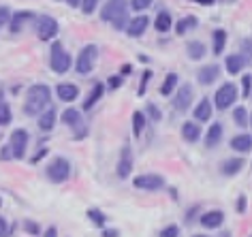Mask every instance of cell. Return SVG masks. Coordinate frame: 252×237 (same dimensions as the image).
Here are the masks:
<instances>
[{"label":"cell","instance_id":"obj_1","mask_svg":"<svg viewBox=\"0 0 252 237\" xmlns=\"http://www.w3.org/2000/svg\"><path fill=\"white\" fill-rule=\"evenodd\" d=\"M100 20L109 22L116 30H126L128 26V0H107L100 11Z\"/></svg>","mask_w":252,"mask_h":237},{"label":"cell","instance_id":"obj_2","mask_svg":"<svg viewBox=\"0 0 252 237\" xmlns=\"http://www.w3.org/2000/svg\"><path fill=\"white\" fill-rule=\"evenodd\" d=\"M49 101H52V90H49L45 84H36L28 90L26 103H24V111H26L28 116H39L49 105Z\"/></svg>","mask_w":252,"mask_h":237},{"label":"cell","instance_id":"obj_3","mask_svg":"<svg viewBox=\"0 0 252 237\" xmlns=\"http://www.w3.org/2000/svg\"><path fill=\"white\" fill-rule=\"evenodd\" d=\"M71 62H73L71 60V54L66 52L62 43L56 41L54 45H52V54H49V64H52V71L58 73V75L66 73L68 68H71Z\"/></svg>","mask_w":252,"mask_h":237},{"label":"cell","instance_id":"obj_4","mask_svg":"<svg viewBox=\"0 0 252 237\" xmlns=\"http://www.w3.org/2000/svg\"><path fill=\"white\" fill-rule=\"evenodd\" d=\"M96 58H98V47L94 45V43H90V45H86V47L79 52L77 62H75V71H77L79 75L92 73L94 64H96Z\"/></svg>","mask_w":252,"mask_h":237},{"label":"cell","instance_id":"obj_5","mask_svg":"<svg viewBox=\"0 0 252 237\" xmlns=\"http://www.w3.org/2000/svg\"><path fill=\"white\" fill-rule=\"evenodd\" d=\"M68 176H71V163H68L66 158L58 156V158H54L52 163H49V167H47V178L52 179L54 184L66 182Z\"/></svg>","mask_w":252,"mask_h":237},{"label":"cell","instance_id":"obj_6","mask_svg":"<svg viewBox=\"0 0 252 237\" xmlns=\"http://www.w3.org/2000/svg\"><path fill=\"white\" fill-rule=\"evenodd\" d=\"M34 26H36V36L41 41H52L58 34V22L49 15H36L34 17Z\"/></svg>","mask_w":252,"mask_h":237},{"label":"cell","instance_id":"obj_7","mask_svg":"<svg viewBox=\"0 0 252 237\" xmlns=\"http://www.w3.org/2000/svg\"><path fill=\"white\" fill-rule=\"evenodd\" d=\"M216 107L220 109V111H224V109H229L233 103L237 101V86L235 84H231V82H226V84H222L220 88L216 90Z\"/></svg>","mask_w":252,"mask_h":237},{"label":"cell","instance_id":"obj_8","mask_svg":"<svg viewBox=\"0 0 252 237\" xmlns=\"http://www.w3.org/2000/svg\"><path fill=\"white\" fill-rule=\"evenodd\" d=\"M133 186L139 190H162L165 188V178L158 176V173H143V176H137L133 179Z\"/></svg>","mask_w":252,"mask_h":237},{"label":"cell","instance_id":"obj_9","mask_svg":"<svg viewBox=\"0 0 252 237\" xmlns=\"http://www.w3.org/2000/svg\"><path fill=\"white\" fill-rule=\"evenodd\" d=\"M62 122H64L66 126L73 128L75 139H84V137H86L88 128H86V124H84V118H81V111H77V109H66L64 114H62Z\"/></svg>","mask_w":252,"mask_h":237},{"label":"cell","instance_id":"obj_10","mask_svg":"<svg viewBox=\"0 0 252 237\" xmlns=\"http://www.w3.org/2000/svg\"><path fill=\"white\" fill-rule=\"evenodd\" d=\"M26 148H28V133L24 128L13 130L11 143H9L11 156H13V158H24V156H26Z\"/></svg>","mask_w":252,"mask_h":237},{"label":"cell","instance_id":"obj_11","mask_svg":"<svg viewBox=\"0 0 252 237\" xmlns=\"http://www.w3.org/2000/svg\"><path fill=\"white\" fill-rule=\"evenodd\" d=\"M192 98H194V88L190 84H182L173 96V107L178 111H188L192 105Z\"/></svg>","mask_w":252,"mask_h":237},{"label":"cell","instance_id":"obj_12","mask_svg":"<svg viewBox=\"0 0 252 237\" xmlns=\"http://www.w3.org/2000/svg\"><path fill=\"white\" fill-rule=\"evenodd\" d=\"M130 171H133V152H130V146L126 143V146L122 148V156H120V160H118V178L120 179H126L130 176Z\"/></svg>","mask_w":252,"mask_h":237},{"label":"cell","instance_id":"obj_13","mask_svg":"<svg viewBox=\"0 0 252 237\" xmlns=\"http://www.w3.org/2000/svg\"><path fill=\"white\" fill-rule=\"evenodd\" d=\"M150 26V17L148 15H137L135 20H128V26H126V34L130 39H139V36L146 32V28Z\"/></svg>","mask_w":252,"mask_h":237},{"label":"cell","instance_id":"obj_14","mask_svg":"<svg viewBox=\"0 0 252 237\" xmlns=\"http://www.w3.org/2000/svg\"><path fill=\"white\" fill-rule=\"evenodd\" d=\"M199 222H201V227H205V229H220L224 222V211L210 209V211H205V214H201Z\"/></svg>","mask_w":252,"mask_h":237},{"label":"cell","instance_id":"obj_15","mask_svg":"<svg viewBox=\"0 0 252 237\" xmlns=\"http://www.w3.org/2000/svg\"><path fill=\"white\" fill-rule=\"evenodd\" d=\"M218 75H220V66H218V64H207V66H203V68H199L197 79H199V84L210 86V84H214V82L218 79Z\"/></svg>","mask_w":252,"mask_h":237},{"label":"cell","instance_id":"obj_16","mask_svg":"<svg viewBox=\"0 0 252 237\" xmlns=\"http://www.w3.org/2000/svg\"><path fill=\"white\" fill-rule=\"evenodd\" d=\"M56 94H58L60 101L71 103V101H75V98L79 96V88L75 84H58V88H56Z\"/></svg>","mask_w":252,"mask_h":237},{"label":"cell","instance_id":"obj_17","mask_svg":"<svg viewBox=\"0 0 252 237\" xmlns=\"http://www.w3.org/2000/svg\"><path fill=\"white\" fill-rule=\"evenodd\" d=\"M231 148L235 149V152H242V154L250 152V149H252V135H248V133L235 135L231 139Z\"/></svg>","mask_w":252,"mask_h":237},{"label":"cell","instance_id":"obj_18","mask_svg":"<svg viewBox=\"0 0 252 237\" xmlns=\"http://www.w3.org/2000/svg\"><path fill=\"white\" fill-rule=\"evenodd\" d=\"M103 94H105V84H100V82H96L92 86V90H90V94L86 96V101H84V109L88 111V109H92L94 105H96L100 98H103Z\"/></svg>","mask_w":252,"mask_h":237},{"label":"cell","instance_id":"obj_19","mask_svg":"<svg viewBox=\"0 0 252 237\" xmlns=\"http://www.w3.org/2000/svg\"><path fill=\"white\" fill-rule=\"evenodd\" d=\"M182 137L188 143H197L201 139V128L197 122H184L182 124Z\"/></svg>","mask_w":252,"mask_h":237},{"label":"cell","instance_id":"obj_20","mask_svg":"<svg viewBox=\"0 0 252 237\" xmlns=\"http://www.w3.org/2000/svg\"><path fill=\"white\" fill-rule=\"evenodd\" d=\"M220 141H222V124L214 122L210 126V130L205 133V146L207 148H216Z\"/></svg>","mask_w":252,"mask_h":237},{"label":"cell","instance_id":"obj_21","mask_svg":"<svg viewBox=\"0 0 252 237\" xmlns=\"http://www.w3.org/2000/svg\"><path fill=\"white\" fill-rule=\"evenodd\" d=\"M242 169H244V158H226L224 163H222V167H220L222 176H226V178L237 176Z\"/></svg>","mask_w":252,"mask_h":237},{"label":"cell","instance_id":"obj_22","mask_svg":"<svg viewBox=\"0 0 252 237\" xmlns=\"http://www.w3.org/2000/svg\"><path fill=\"white\" fill-rule=\"evenodd\" d=\"M32 13L30 11H17V13L11 15V32H22L24 24H26L28 20H32Z\"/></svg>","mask_w":252,"mask_h":237},{"label":"cell","instance_id":"obj_23","mask_svg":"<svg viewBox=\"0 0 252 237\" xmlns=\"http://www.w3.org/2000/svg\"><path fill=\"white\" fill-rule=\"evenodd\" d=\"M224 45H226V30H222V28L214 30L212 32V52H214V56L222 54Z\"/></svg>","mask_w":252,"mask_h":237},{"label":"cell","instance_id":"obj_24","mask_svg":"<svg viewBox=\"0 0 252 237\" xmlns=\"http://www.w3.org/2000/svg\"><path fill=\"white\" fill-rule=\"evenodd\" d=\"M224 66H226V71H229L231 75H237L246 66V60L242 58V54H231V56H226Z\"/></svg>","mask_w":252,"mask_h":237},{"label":"cell","instance_id":"obj_25","mask_svg":"<svg viewBox=\"0 0 252 237\" xmlns=\"http://www.w3.org/2000/svg\"><path fill=\"white\" fill-rule=\"evenodd\" d=\"M212 118V103L207 101V98H203L197 107H194V120L197 122H207Z\"/></svg>","mask_w":252,"mask_h":237},{"label":"cell","instance_id":"obj_26","mask_svg":"<svg viewBox=\"0 0 252 237\" xmlns=\"http://www.w3.org/2000/svg\"><path fill=\"white\" fill-rule=\"evenodd\" d=\"M171 13H167V11H160L158 15H156V20H154V28H156V32H169V28H171Z\"/></svg>","mask_w":252,"mask_h":237},{"label":"cell","instance_id":"obj_27","mask_svg":"<svg viewBox=\"0 0 252 237\" xmlns=\"http://www.w3.org/2000/svg\"><path fill=\"white\" fill-rule=\"evenodd\" d=\"M186 54H188V58L190 60H203V56H205V45L201 41H190L186 45Z\"/></svg>","mask_w":252,"mask_h":237},{"label":"cell","instance_id":"obj_28","mask_svg":"<svg viewBox=\"0 0 252 237\" xmlns=\"http://www.w3.org/2000/svg\"><path fill=\"white\" fill-rule=\"evenodd\" d=\"M54 126H56V111L49 107L47 111H43L41 118H39V128L47 133V130H52Z\"/></svg>","mask_w":252,"mask_h":237},{"label":"cell","instance_id":"obj_29","mask_svg":"<svg viewBox=\"0 0 252 237\" xmlns=\"http://www.w3.org/2000/svg\"><path fill=\"white\" fill-rule=\"evenodd\" d=\"M146 124H148L146 114H143V111H135L133 114V135L139 137L143 133V128H146Z\"/></svg>","mask_w":252,"mask_h":237},{"label":"cell","instance_id":"obj_30","mask_svg":"<svg viewBox=\"0 0 252 237\" xmlns=\"http://www.w3.org/2000/svg\"><path fill=\"white\" fill-rule=\"evenodd\" d=\"M194 26H197V17L188 15V17H184V20H180L178 24H175V32H178V34H186L188 30H192Z\"/></svg>","mask_w":252,"mask_h":237},{"label":"cell","instance_id":"obj_31","mask_svg":"<svg viewBox=\"0 0 252 237\" xmlns=\"http://www.w3.org/2000/svg\"><path fill=\"white\" fill-rule=\"evenodd\" d=\"M175 86H178V75L175 73H169L167 77H165V84L160 86V94L162 96H169L171 92L175 90Z\"/></svg>","mask_w":252,"mask_h":237},{"label":"cell","instance_id":"obj_32","mask_svg":"<svg viewBox=\"0 0 252 237\" xmlns=\"http://www.w3.org/2000/svg\"><path fill=\"white\" fill-rule=\"evenodd\" d=\"M233 120H235L237 126H248V111H246V107H237L235 111H233Z\"/></svg>","mask_w":252,"mask_h":237},{"label":"cell","instance_id":"obj_33","mask_svg":"<svg viewBox=\"0 0 252 237\" xmlns=\"http://www.w3.org/2000/svg\"><path fill=\"white\" fill-rule=\"evenodd\" d=\"M88 218L92 220L94 227H105V220H107V218H105V214H103L100 209H94V207L88 209Z\"/></svg>","mask_w":252,"mask_h":237},{"label":"cell","instance_id":"obj_34","mask_svg":"<svg viewBox=\"0 0 252 237\" xmlns=\"http://www.w3.org/2000/svg\"><path fill=\"white\" fill-rule=\"evenodd\" d=\"M13 120V114H11V107L7 103L0 101V126H7V124Z\"/></svg>","mask_w":252,"mask_h":237},{"label":"cell","instance_id":"obj_35","mask_svg":"<svg viewBox=\"0 0 252 237\" xmlns=\"http://www.w3.org/2000/svg\"><path fill=\"white\" fill-rule=\"evenodd\" d=\"M98 2L100 0H81L79 7H81V11H84L86 15H90V13H94V9L98 7Z\"/></svg>","mask_w":252,"mask_h":237},{"label":"cell","instance_id":"obj_36","mask_svg":"<svg viewBox=\"0 0 252 237\" xmlns=\"http://www.w3.org/2000/svg\"><path fill=\"white\" fill-rule=\"evenodd\" d=\"M252 94V75H244L242 77V96Z\"/></svg>","mask_w":252,"mask_h":237},{"label":"cell","instance_id":"obj_37","mask_svg":"<svg viewBox=\"0 0 252 237\" xmlns=\"http://www.w3.org/2000/svg\"><path fill=\"white\" fill-rule=\"evenodd\" d=\"M158 237H180V227L178 224H169V227H165L160 231Z\"/></svg>","mask_w":252,"mask_h":237},{"label":"cell","instance_id":"obj_38","mask_svg":"<svg viewBox=\"0 0 252 237\" xmlns=\"http://www.w3.org/2000/svg\"><path fill=\"white\" fill-rule=\"evenodd\" d=\"M152 2L154 0H133V2H130V9L133 11H146Z\"/></svg>","mask_w":252,"mask_h":237},{"label":"cell","instance_id":"obj_39","mask_svg":"<svg viewBox=\"0 0 252 237\" xmlns=\"http://www.w3.org/2000/svg\"><path fill=\"white\" fill-rule=\"evenodd\" d=\"M11 22V9L9 7H0V28L7 26Z\"/></svg>","mask_w":252,"mask_h":237},{"label":"cell","instance_id":"obj_40","mask_svg":"<svg viewBox=\"0 0 252 237\" xmlns=\"http://www.w3.org/2000/svg\"><path fill=\"white\" fill-rule=\"evenodd\" d=\"M146 111H148V116H152V120H156V122H158V120H160V118H162V114H160V109H158V107H156V105H152V103H150V105H148V107H146Z\"/></svg>","mask_w":252,"mask_h":237},{"label":"cell","instance_id":"obj_41","mask_svg":"<svg viewBox=\"0 0 252 237\" xmlns=\"http://www.w3.org/2000/svg\"><path fill=\"white\" fill-rule=\"evenodd\" d=\"M150 77H152V71H146V73H143V77H141V86H139V96L146 94V88H148Z\"/></svg>","mask_w":252,"mask_h":237},{"label":"cell","instance_id":"obj_42","mask_svg":"<svg viewBox=\"0 0 252 237\" xmlns=\"http://www.w3.org/2000/svg\"><path fill=\"white\" fill-rule=\"evenodd\" d=\"M246 203H248V199H246V195H239V197H237V203H235L237 214H246Z\"/></svg>","mask_w":252,"mask_h":237},{"label":"cell","instance_id":"obj_43","mask_svg":"<svg viewBox=\"0 0 252 237\" xmlns=\"http://www.w3.org/2000/svg\"><path fill=\"white\" fill-rule=\"evenodd\" d=\"M9 235V224L4 218H0V237H7Z\"/></svg>","mask_w":252,"mask_h":237},{"label":"cell","instance_id":"obj_44","mask_svg":"<svg viewBox=\"0 0 252 237\" xmlns=\"http://www.w3.org/2000/svg\"><path fill=\"white\" fill-rule=\"evenodd\" d=\"M120 86H122V77H116V75H113V77H109V88H111V90L120 88Z\"/></svg>","mask_w":252,"mask_h":237},{"label":"cell","instance_id":"obj_45","mask_svg":"<svg viewBox=\"0 0 252 237\" xmlns=\"http://www.w3.org/2000/svg\"><path fill=\"white\" fill-rule=\"evenodd\" d=\"M24 227H26V231H28V233H32V235L39 233V224L30 222V220H26V224H24Z\"/></svg>","mask_w":252,"mask_h":237},{"label":"cell","instance_id":"obj_46","mask_svg":"<svg viewBox=\"0 0 252 237\" xmlns=\"http://www.w3.org/2000/svg\"><path fill=\"white\" fill-rule=\"evenodd\" d=\"M103 237H120V231L118 229H105L103 231Z\"/></svg>","mask_w":252,"mask_h":237},{"label":"cell","instance_id":"obj_47","mask_svg":"<svg viewBox=\"0 0 252 237\" xmlns=\"http://www.w3.org/2000/svg\"><path fill=\"white\" fill-rule=\"evenodd\" d=\"M192 2L203 4V7H212V4H216V0H192Z\"/></svg>","mask_w":252,"mask_h":237},{"label":"cell","instance_id":"obj_48","mask_svg":"<svg viewBox=\"0 0 252 237\" xmlns=\"http://www.w3.org/2000/svg\"><path fill=\"white\" fill-rule=\"evenodd\" d=\"M45 237H58V229H56V227H49V229L45 231Z\"/></svg>","mask_w":252,"mask_h":237},{"label":"cell","instance_id":"obj_49","mask_svg":"<svg viewBox=\"0 0 252 237\" xmlns=\"http://www.w3.org/2000/svg\"><path fill=\"white\" fill-rule=\"evenodd\" d=\"M45 154H47V149H41V152H39V154H36L34 158H32V163H39V160H41V158H43V156H45Z\"/></svg>","mask_w":252,"mask_h":237},{"label":"cell","instance_id":"obj_50","mask_svg":"<svg viewBox=\"0 0 252 237\" xmlns=\"http://www.w3.org/2000/svg\"><path fill=\"white\" fill-rule=\"evenodd\" d=\"M66 2L71 4V7H79V4H81V0H66Z\"/></svg>","mask_w":252,"mask_h":237},{"label":"cell","instance_id":"obj_51","mask_svg":"<svg viewBox=\"0 0 252 237\" xmlns=\"http://www.w3.org/2000/svg\"><path fill=\"white\" fill-rule=\"evenodd\" d=\"M126 73H130V64H124L122 66V75H126Z\"/></svg>","mask_w":252,"mask_h":237},{"label":"cell","instance_id":"obj_52","mask_svg":"<svg viewBox=\"0 0 252 237\" xmlns=\"http://www.w3.org/2000/svg\"><path fill=\"white\" fill-rule=\"evenodd\" d=\"M192 237H210V235H192Z\"/></svg>","mask_w":252,"mask_h":237},{"label":"cell","instance_id":"obj_53","mask_svg":"<svg viewBox=\"0 0 252 237\" xmlns=\"http://www.w3.org/2000/svg\"><path fill=\"white\" fill-rule=\"evenodd\" d=\"M248 124H250V126H252V116H250V120H248Z\"/></svg>","mask_w":252,"mask_h":237},{"label":"cell","instance_id":"obj_54","mask_svg":"<svg viewBox=\"0 0 252 237\" xmlns=\"http://www.w3.org/2000/svg\"><path fill=\"white\" fill-rule=\"evenodd\" d=\"M0 205H2V199H0Z\"/></svg>","mask_w":252,"mask_h":237},{"label":"cell","instance_id":"obj_55","mask_svg":"<svg viewBox=\"0 0 252 237\" xmlns=\"http://www.w3.org/2000/svg\"><path fill=\"white\" fill-rule=\"evenodd\" d=\"M250 237H252V235H250Z\"/></svg>","mask_w":252,"mask_h":237}]
</instances>
